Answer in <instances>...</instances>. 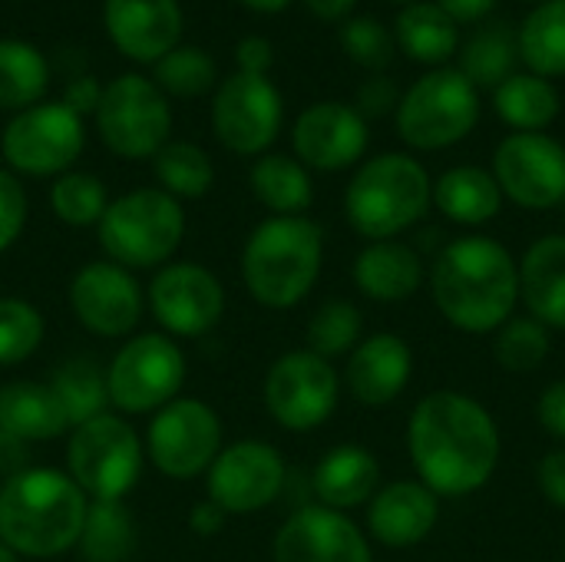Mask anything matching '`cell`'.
Wrapping results in <instances>:
<instances>
[{"label": "cell", "mask_w": 565, "mask_h": 562, "mask_svg": "<svg viewBox=\"0 0 565 562\" xmlns=\"http://www.w3.org/2000/svg\"><path fill=\"white\" fill-rule=\"evenodd\" d=\"M152 83L159 89L172 93V96L195 99V96H202V93L212 89V83H215V63L199 46H175L162 60H156V79Z\"/></svg>", "instance_id": "cell-39"}, {"label": "cell", "mask_w": 565, "mask_h": 562, "mask_svg": "<svg viewBox=\"0 0 565 562\" xmlns=\"http://www.w3.org/2000/svg\"><path fill=\"white\" fill-rule=\"evenodd\" d=\"M50 391L56 394L63 414H66V424L70 427H79L99 414H106V404H109V391H106V374L96 361L89 358H73L66 361L53 381H50Z\"/></svg>", "instance_id": "cell-36"}, {"label": "cell", "mask_w": 565, "mask_h": 562, "mask_svg": "<svg viewBox=\"0 0 565 562\" xmlns=\"http://www.w3.org/2000/svg\"><path fill=\"white\" fill-rule=\"evenodd\" d=\"M225 520H228V513H225L218 503H212V500L199 503V507L192 510V517H189V523H192V530H195L199 537H215V533H222V530H225Z\"/></svg>", "instance_id": "cell-51"}, {"label": "cell", "mask_w": 565, "mask_h": 562, "mask_svg": "<svg viewBox=\"0 0 565 562\" xmlns=\"http://www.w3.org/2000/svg\"><path fill=\"white\" fill-rule=\"evenodd\" d=\"M252 192L265 209L278 215L305 212L315 195L308 169L291 156H262L252 166Z\"/></svg>", "instance_id": "cell-34"}, {"label": "cell", "mask_w": 565, "mask_h": 562, "mask_svg": "<svg viewBox=\"0 0 565 562\" xmlns=\"http://www.w3.org/2000/svg\"><path fill=\"white\" fill-rule=\"evenodd\" d=\"M70 480L93 500H122L142 470V444L136 431L116 417L99 414L73 427L66 444Z\"/></svg>", "instance_id": "cell-8"}, {"label": "cell", "mask_w": 565, "mask_h": 562, "mask_svg": "<svg viewBox=\"0 0 565 562\" xmlns=\"http://www.w3.org/2000/svg\"><path fill=\"white\" fill-rule=\"evenodd\" d=\"M43 341V315L23 298H0V364L26 361Z\"/></svg>", "instance_id": "cell-40"}, {"label": "cell", "mask_w": 565, "mask_h": 562, "mask_svg": "<svg viewBox=\"0 0 565 562\" xmlns=\"http://www.w3.org/2000/svg\"><path fill=\"white\" fill-rule=\"evenodd\" d=\"M218 450L222 421L209 404L195 397H175L159 407L146 434V454L152 467L169 480H189L205 474Z\"/></svg>", "instance_id": "cell-12"}, {"label": "cell", "mask_w": 565, "mask_h": 562, "mask_svg": "<svg viewBox=\"0 0 565 562\" xmlns=\"http://www.w3.org/2000/svg\"><path fill=\"white\" fill-rule=\"evenodd\" d=\"M540 424L565 441V381L553 384L543 397H540Z\"/></svg>", "instance_id": "cell-48"}, {"label": "cell", "mask_w": 565, "mask_h": 562, "mask_svg": "<svg viewBox=\"0 0 565 562\" xmlns=\"http://www.w3.org/2000/svg\"><path fill=\"white\" fill-rule=\"evenodd\" d=\"M324 238L311 219L275 215L262 222L242 252V275L252 298L265 308L298 305L318 282Z\"/></svg>", "instance_id": "cell-4"}, {"label": "cell", "mask_w": 565, "mask_h": 562, "mask_svg": "<svg viewBox=\"0 0 565 562\" xmlns=\"http://www.w3.org/2000/svg\"><path fill=\"white\" fill-rule=\"evenodd\" d=\"M401 103V93L394 86V79L387 76H371L361 89H358V113L361 116H384Z\"/></svg>", "instance_id": "cell-45"}, {"label": "cell", "mask_w": 565, "mask_h": 562, "mask_svg": "<svg viewBox=\"0 0 565 562\" xmlns=\"http://www.w3.org/2000/svg\"><path fill=\"white\" fill-rule=\"evenodd\" d=\"M149 308L169 335L199 338L218 325L225 311V291L209 268L195 262H175L152 278Z\"/></svg>", "instance_id": "cell-17"}, {"label": "cell", "mask_w": 565, "mask_h": 562, "mask_svg": "<svg viewBox=\"0 0 565 562\" xmlns=\"http://www.w3.org/2000/svg\"><path fill=\"white\" fill-rule=\"evenodd\" d=\"M305 7H308L318 20L338 23V20L351 17V10L358 7V0H305Z\"/></svg>", "instance_id": "cell-52"}, {"label": "cell", "mask_w": 565, "mask_h": 562, "mask_svg": "<svg viewBox=\"0 0 565 562\" xmlns=\"http://www.w3.org/2000/svg\"><path fill=\"white\" fill-rule=\"evenodd\" d=\"M520 272L510 252L483 235L450 242L434 265V301L454 328L483 335L510 321Z\"/></svg>", "instance_id": "cell-2"}, {"label": "cell", "mask_w": 565, "mask_h": 562, "mask_svg": "<svg viewBox=\"0 0 565 562\" xmlns=\"http://www.w3.org/2000/svg\"><path fill=\"white\" fill-rule=\"evenodd\" d=\"M520 291L536 321L565 328V235H546L526 252Z\"/></svg>", "instance_id": "cell-26"}, {"label": "cell", "mask_w": 565, "mask_h": 562, "mask_svg": "<svg viewBox=\"0 0 565 562\" xmlns=\"http://www.w3.org/2000/svg\"><path fill=\"white\" fill-rule=\"evenodd\" d=\"M430 199L434 185L427 169L404 152H384L358 169L348 185L344 209L348 222L364 238L391 242L427 212Z\"/></svg>", "instance_id": "cell-5"}, {"label": "cell", "mask_w": 565, "mask_h": 562, "mask_svg": "<svg viewBox=\"0 0 565 562\" xmlns=\"http://www.w3.org/2000/svg\"><path fill=\"white\" fill-rule=\"evenodd\" d=\"M103 23L116 50L136 63H156L182 40L179 0H106Z\"/></svg>", "instance_id": "cell-21"}, {"label": "cell", "mask_w": 565, "mask_h": 562, "mask_svg": "<svg viewBox=\"0 0 565 562\" xmlns=\"http://www.w3.org/2000/svg\"><path fill=\"white\" fill-rule=\"evenodd\" d=\"M0 562H20V556H17V553H13V550L3 543V540H0Z\"/></svg>", "instance_id": "cell-54"}, {"label": "cell", "mask_w": 565, "mask_h": 562, "mask_svg": "<svg viewBox=\"0 0 565 562\" xmlns=\"http://www.w3.org/2000/svg\"><path fill=\"white\" fill-rule=\"evenodd\" d=\"M437 3H440V10H444L450 20H457V23H477V20H483L487 13H493L500 0H437Z\"/></svg>", "instance_id": "cell-50"}, {"label": "cell", "mask_w": 565, "mask_h": 562, "mask_svg": "<svg viewBox=\"0 0 565 562\" xmlns=\"http://www.w3.org/2000/svg\"><path fill=\"white\" fill-rule=\"evenodd\" d=\"M281 93L268 76L258 73H232L212 103L215 136L225 149L238 156L265 152L281 129Z\"/></svg>", "instance_id": "cell-13"}, {"label": "cell", "mask_w": 565, "mask_h": 562, "mask_svg": "<svg viewBox=\"0 0 565 562\" xmlns=\"http://www.w3.org/2000/svg\"><path fill=\"white\" fill-rule=\"evenodd\" d=\"M493 179L523 209L565 202V149L546 132H513L493 156Z\"/></svg>", "instance_id": "cell-15"}, {"label": "cell", "mask_w": 565, "mask_h": 562, "mask_svg": "<svg viewBox=\"0 0 565 562\" xmlns=\"http://www.w3.org/2000/svg\"><path fill=\"white\" fill-rule=\"evenodd\" d=\"M516 33L507 23H487L480 26L460 50V73L480 89V86H500L516 73Z\"/></svg>", "instance_id": "cell-33"}, {"label": "cell", "mask_w": 565, "mask_h": 562, "mask_svg": "<svg viewBox=\"0 0 565 562\" xmlns=\"http://www.w3.org/2000/svg\"><path fill=\"white\" fill-rule=\"evenodd\" d=\"M86 142L83 116L73 113L66 103H36L30 109H20L3 136L0 149L10 169L26 176H56L66 172Z\"/></svg>", "instance_id": "cell-11"}, {"label": "cell", "mask_w": 565, "mask_h": 562, "mask_svg": "<svg viewBox=\"0 0 565 562\" xmlns=\"http://www.w3.org/2000/svg\"><path fill=\"white\" fill-rule=\"evenodd\" d=\"M209 500L225 513H258L265 510L285 487V460L271 444L238 441L212 460L205 470Z\"/></svg>", "instance_id": "cell-16"}, {"label": "cell", "mask_w": 565, "mask_h": 562, "mask_svg": "<svg viewBox=\"0 0 565 562\" xmlns=\"http://www.w3.org/2000/svg\"><path fill=\"white\" fill-rule=\"evenodd\" d=\"M152 172L172 199H202L215 179L212 159L195 142H166L152 156Z\"/></svg>", "instance_id": "cell-37"}, {"label": "cell", "mask_w": 565, "mask_h": 562, "mask_svg": "<svg viewBox=\"0 0 565 562\" xmlns=\"http://www.w3.org/2000/svg\"><path fill=\"white\" fill-rule=\"evenodd\" d=\"M480 119V89L457 70L424 73L397 103V132L407 146L434 152L460 142Z\"/></svg>", "instance_id": "cell-7"}, {"label": "cell", "mask_w": 565, "mask_h": 562, "mask_svg": "<svg viewBox=\"0 0 565 562\" xmlns=\"http://www.w3.org/2000/svg\"><path fill=\"white\" fill-rule=\"evenodd\" d=\"M407 444L424 487L444 497L480 490L500 460L493 417L473 397L454 391L430 394L417 404Z\"/></svg>", "instance_id": "cell-1"}, {"label": "cell", "mask_w": 565, "mask_h": 562, "mask_svg": "<svg viewBox=\"0 0 565 562\" xmlns=\"http://www.w3.org/2000/svg\"><path fill=\"white\" fill-rule=\"evenodd\" d=\"M79 550L86 562H126L136 550V520L122 500H93L86 507Z\"/></svg>", "instance_id": "cell-32"}, {"label": "cell", "mask_w": 565, "mask_h": 562, "mask_svg": "<svg viewBox=\"0 0 565 562\" xmlns=\"http://www.w3.org/2000/svg\"><path fill=\"white\" fill-rule=\"evenodd\" d=\"M540 490L550 503L565 510V450H553L540 464Z\"/></svg>", "instance_id": "cell-46"}, {"label": "cell", "mask_w": 565, "mask_h": 562, "mask_svg": "<svg viewBox=\"0 0 565 562\" xmlns=\"http://www.w3.org/2000/svg\"><path fill=\"white\" fill-rule=\"evenodd\" d=\"M341 46L354 63H361L367 70H384L397 50L391 30L374 17H351L341 26Z\"/></svg>", "instance_id": "cell-43"}, {"label": "cell", "mask_w": 565, "mask_h": 562, "mask_svg": "<svg viewBox=\"0 0 565 562\" xmlns=\"http://www.w3.org/2000/svg\"><path fill=\"white\" fill-rule=\"evenodd\" d=\"M23 225H26V192L17 182V176L0 169V252H7L20 238Z\"/></svg>", "instance_id": "cell-44"}, {"label": "cell", "mask_w": 565, "mask_h": 562, "mask_svg": "<svg viewBox=\"0 0 565 562\" xmlns=\"http://www.w3.org/2000/svg\"><path fill=\"white\" fill-rule=\"evenodd\" d=\"M50 83L43 53L23 40H0V109H30Z\"/></svg>", "instance_id": "cell-35"}, {"label": "cell", "mask_w": 565, "mask_h": 562, "mask_svg": "<svg viewBox=\"0 0 565 562\" xmlns=\"http://www.w3.org/2000/svg\"><path fill=\"white\" fill-rule=\"evenodd\" d=\"M394 43L417 63L444 66L460 50V23L450 20L437 0H417L397 13Z\"/></svg>", "instance_id": "cell-28"}, {"label": "cell", "mask_w": 565, "mask_h": 562, "mask_svg": "<svg viewBox=\"0 0 565 562\" xmlns=\"http://www.w3.org/2000/svg\"><path fill=\"white\" fill-rule=\"evenodd\" d=\"M411 348L397 335H374L348 361V388L367 407L391 404L411 378Z\"/></svg>", "instance_id": "cell-22"}, {"label": "cell", "mask_w": 565, "mask_h": 562, "mask_svg": "<svg viewBox=\"0 0 565 562\" xmlns=\"http://www.w3.org/2000/svg\"><path fill=\"white\" fill-rule=\"evenodd\" d=\"M86 507L89 500L70 474L23 467L0 487V540L17 556H60L79 543Z\"/></svg>", "instance_id": "cell-3"}, {"label": "cell", "mask_w": 565, "mask_h": 562, "mask_svg": "<svg viewBox=\"0 0 565 562\" xmlns=\"http://www.w3.org/2000/svg\"><path fill=\"white\" fill-rule=\"evenodd\" d=\"M550 354V335L536 318H516L510 321L497 338V361L507 371L526 374L536 371Z\"/></svg>", "instance_id": "cell-42"}, {"label": "cell", "mask_w": 565, "mask_h": 562, "mask_svg": "<svg viewBox=\"0 0 565 562\" xmlns=\"http://www.w3.org/2000/svg\"><path fill=\"white\" fill-rule=\"evenodd\" d=\"M361 335V311L348 301H328L308 325V348L318 358H338L354 348Z\"/></svg>", "instance_id": "cell-41"}, {"label": "cell", "mask_w": 565, "mask_h": 562, "mask_svg": "<svg viewBox=\"0 0 565 562\" xmlns=\"http://www.w3.org/2000/svg\"><path fill=\"white\" fill-rule=\"evenodd\" d=\"M50 205H53V215L60 222L86 229V225H99L109 199H106V185L96 176L63 172L50 189Z\"/></svg>", "instance_id": "cell-38"}, {"label": "cell", "mask_w": 565, "mask_h": 562, "mask_svg": "<svg viewBox=\"0 0 565 562\" xmlns=\"http://www.w3.org/2000/svg\"><path fill=\"white\" fill-rule=\"evenodd\" d=\"M516 50L530 73L543 79L565 76V0H543L526 13Z\"/></svg>", "instance_id": "cell-30"}, {"label": "cell", "mask_w": 565, "mask_h": 562, "mask_svg": "<svg viewBox=\"0 0 565 562\" xmlns=\"http://www.w3.org/2000/svg\"><path fill=\"white\" fill-rule=\"evenodd\" d=\"M93 116L99 139L122 159H152L169 142V103L162 89L139 73L116 76L103 89Z\"/></svg>", "instance_id": "cell-9"}, {"label": "cell", "mask_w": 565, "mask_h": 562, "mask_svg": "<svg viewBox=\"0 0 565 562\" xmlns=\"http://www.w3.org/2000/svg\"><path fill=\"white\" fill-rule=\"evenodd\" d=\"M275 562H371V547L344 513L301 507L275 537Z\"/></svg>", "instance_id": "cell-19"}, {"label": "cell", "mask_w": 565, "mask_h": 562, "mask_svg": "<svg viewBox=\"0 0 565 562\" xmlns=\"http://www.w3.org/2000/svg\"><path fill=\"white\" fill-rule=\"evenodd\" d=\"M245 7H252V10H258V13H278V10H285L291 0H242Z\"/></svg>", "instance_id": "cell-53"}, {"label": "cell", "mask_w": 565, "mask_h": 562, "mask_svg": "<svg viewBox=\"0 0 565 562\" xmlns=\"http://www.w3.org/2000/svg\"><path fill=\"white\" fill-rule=\"evenodd\" d=\"M182 381L185 358L166 335H139L126 341L106 371L109 404H116L122 414H149L166 407L179 397Z\"/></svg>", "instance_id": "cell-10"}, {"label": "cell", "mask_w": 565, "mask_h": 562, "mask_svg": "<svg viewBox=\"0 0 565 562\" xmlns=\"http://www.w3.org/2000/svg\"><path fill=\"white\" fill-rule=\"evenodd\" d=\"M536 3H543V0H536Z\"/></svg>", "instance_id": "cell-56"}, {"label": "cell", "mask_w": 565, "mask_h": 562, "mask_svg": "<svg viewBox=\"0 0 565 562\" xmlns=\"http://www.w3.org/2000/svg\"><path fill=\"white\" fill-rule=\"evenodd\" d=\"M265 404L281 427L298 434L315 431L338 404V374L324 358L291 351L271 364L265 378Z\"/></svg>", "instance_id": "cell-14"}, {"label": "cell", "mask_w": 565, "mask_h": 562, "mask_svg": "<svg viewBox=\"0 0 565 562\" xmlns=\"http://www.w3.org/2000/svg\"><path fill=\"white\" fill-rule=\"evenodd\" d=\"M235 60H238L242 73H258V76H265L268 66H271V60H275V50H271V43H268L265 36H245V40L238 43V50H235Z\"/></svg>", "instance_id": "cell-47"}, {"label": "cell", "mask_w": 565, "mask_h": 562, "mask_svg": "<svg viewBox=\"0 0 565 562\" xmlns=\"http://www.w3.org/2000/svg\"><path fill=\"white\" fill-rule=\"evenodd\" d=\"M394 3H404L407 7V3H417V0H394Z\"/></svg>", "instance_id": "cell-55"}, {"label": "cell", "mask_w": 565, "mask_h": 562, "mask_svg": "<svg viewBox=\"0 0 565 562\" xmlns=\"http://www.w3.org/2000/svg\"><path fill=\"white\" fill-rule=\"evenodd\" d=\"M291 142L305 166L338 172L364 156L367 119L348 103H315L295 119Z\"/></svg>", "instance_id": "cell-20"}, {"label": "cell", "mask_w": 565, "mask_h": 562, "mask_svg": "<svg viewBox=\"0 0 565 562\" xmlns=\"http://www.w3.org/2000/svg\"><path fill=\"white\" fill-rule=\"evenodd\" d=\"M493 106L516 132H543L559 116V93L536 73H513L493 89Z\"/></svg>", "instance_id": "cell-31"}, {"label": "cell", "mask_w": 565, "mask_h": 562, "mask_svg": "<svg viewBox=\"0 0 565 562\" xmlns=\"http://www.w3.org/2000/svg\"><path fill=\"white\" fill-rule=\"evenodd\" d=\"M106 258L119 268H152L172 258L185 235L179 199L162 189H132L113 199L96 225Z\"/></svg>", "instance_id": "cell-6"}, {"label": "cell", "mask_w": 565, "mask_h": 562, "mask_svg": "<svg viewBox=\"0 0 565 562\" xmlns=\"http://www.w3.org/2000/svg\"><path fill=\"white\" fill-rule=\"evenodd\" d=\"M66 427V414L50 384L13 381L0 388V434H10L20 444H33L60 437Z\"/></svg>", "instance_id": "cell-25"}, {"label": "cell", "mask_w": 565, "mask_h": 562, "mask_svg": "<svg viewBox=\"0 0 565 562\" xmlns=\"http://www.w3.org/2000/svg\"><path fill=\"white\" fill-rule=\"evenodd\" d=\"M437 523V497L424 484L397 480L384 487L367 510V527L384 547H414Z\"/></svg>", "instance_id": "cell-23"}, {"label": "cell", "mask_w": 565, "mask_h": 562, "mask_svg": "<svg viewBox=\"0 0 565 562\" xmlns=\"http://www.w3.org/2000/svg\"><path fill=\"white\" fill-rule=\"evenodd\" d=\"M420 255L401 242H374L354 262L358 288L374 301H404L420 288Z\"/></svg>", "instance_id": "cell-27"}, {"label": "cell", "mask_w": 565, "mask_h": 562, "mask_svg": "<svg viewBox=\"0 0 565 562\" xmlns=\"http://www.w3.org/2000/svg\"><path fill=\"white\" fill-rule=\"evenodd\" d=\"M70 308L86 331L99 338H122L142 318V288L126 268L113 262H89L70 282Z\"/></svg>", "instance_id": "cell-18"}, {"label": "cell", "mask_w": 565, "mask_h": 562, "mask_svg": "<svg viewBox=\"0 0 565 562\" xmlns=\"http://www.w3.org/2000/svg\"><path fill=\"white\" fill-rule=\"evenodd\" d=\"M434 199L447 219L463 225H483L503 205V192L497 179L480 166H457L444 172L434 185Z\"/></svg>", "instance_id": "cell-29"}, {"label": "cell", "mask_w": 565, "mask_h": 562, "mask_svg": "<svg viewBox=\"0 0 565 562\" xmlns=\"http://www.w3.org/2000/svg\"><path fill=\"white\" fill-rule=\"evenodd\" d=\"M99 96H103V89H99V83L93 79V76H79V79H73L70 86H66V106L73 109V113H96V106H99Z\"/></svg>", "instance_id": "cell-49"}, {"label": "cell", "mask_w": 565, "mask_h": 562, "mask_svg": "<svg viewBox=\"0 0 565 562\" xmlns=\"http://www.w3.org/2000/svg\"><path fill=\"white\" fill-rule=\"evenodd\" d=\"M381 480V467L371 457V450L344 444L324 454V460L315 467V494L328 510H351L371 500V494L377 490Z\"/></svg>", "instance_id": "cell-24"}]
</instances>
